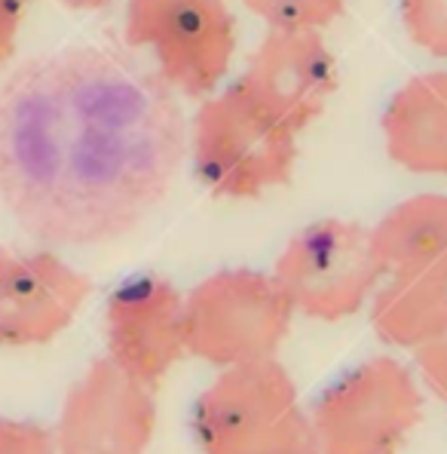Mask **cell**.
<instances>
[{
    "label": "cell",
    "instance_id": "6da1fadb",
    "mask_svg": "<svg viewBox=\"0 0 447 454\" xmlns=\"http://www.w3.org/2000/svg\"><path fill=\"white\" fill-rule=\"evenodd\" d=\"M193 439L203 454H319L312 420L276 356L224 369L193 405Z\"/></svg>",
    "mask_w": 447,
    "mask_h": 454
},
{
    "label": "cell",
    "instance_id": "7a4b0ae2",
    "mask_svg": "<svg viewBox=\"0 0 447 454\" xmlns=\"http://www.w3.org/2000/svg\"><path fill=\"white\" fill-rule=\"evenodd\" d=\"M297 132L233 80L193 117V169L218 197L249 200L291 178Z\"/></svg>",
    "mask_w": 447,
    "mask_h": 454
},
{
    "label": "cell",
    "instance_id": "3957f363",
    "mask_svg": "<svg viewBox=\"0 0 447 454\" xmlns=\"http://www.w3.org/2000/svg\"><path fill=\"white\" fill-rule=\"evenodd\" d=\"M291 317L295 307L273 273L218 270L184 298L187 350L221 369L273 359Z\"/></svg>",
    "mask_w": 447,
    "mask_h": 454
},
{
    "label": "cell",
    "instance_id": "277c9868",
    "mask_svg": "<svg viewBox=\"0 0 447 454\" xmlns=\"http://www.w3.org/2000/svg\"><path fill=\"white\" fill-rule=\"evenodd\" d=\"M423 418L408 365L374 356L343 372L312 405L319 454H396Z\"/></svg>",
    "mask_w": 447,
    "mask_h": 454
},
{
    "label": "cell",
    "instance_id": "5b68a950",
    "mask_svg": "<svg viewBox=\"0 0 447 454\" xmlns=\"http://www.w3.org/2000/svg\"><path fill=\"white\" fill-rule=\"evenodd\" d=\"M383 273L368 227L337 218L304 227L273 267V277L291 307L325 323L362 310Z\"/></svg>",
    "mask_w": 447,
    "mask_h": 454
},
{
    "label": "cell",
    "instance_id": "8992f818",
    "mask_svg": "<svg viewBox=\"0 0 447 454\" xmlns=\"http://www.w3.org/2000/svg\"><path fill=\"white\" fill-rule=\"evenodd\" d=\"M126 40L148 46L163 77L199 98L230 68L236 22L224 0H126Z\"/></svg>",
    "mask_w": 447,
    "mask_h": 454
},
{
    "label": "cell",
    "instance_id": "52a82bcc",
    "mask_svg": "<svg viewBox=\"0 0 447 454\" xmlns=\"http://www.w3.org/2000/svg\"><path fill=\"white\" fill-rule=\"evenodd\" d=\"M157 430L153 387L96 359L65 396L56 427L58 454H144Z\"/></svg>",
    "mask_w": 447,
    "mask_h": 454
},
{
    "label": "cell",
    "instance_id": "ba28073f",
    "mask_svg": "<svg viewBox=\"0 0 447 454\" xmlns=\"http://www.w3.org/2000/svg\"><path fill=\"white\" fill-rule=\"evenodd\" d=\"M89 292V279L52 252L0 249V347L50 344Z\"/></svg>",
    "mask_w": 447,
    "mask_h": 454
},
{
    "label": "cell",
    "instance_id": "9c48e42d",
    "mask_svg": "<svg viewBox=\"0 0 447 454\" xmlns=\"http://www.w3.org/2000/svg\"><path fill=\"white\" fill-rule=\"evenodd\" d=\"M108 353L144 384H157L187 353L184 298L159 277H132L108 298Z\"/></svg>",
    "mask_w": 447,
    "mask_h": 454
},
{
    "label": "cell",
    "instance_id": "30bf717a",
    "mask_svg": "<svg viewBox=\"0 0 447 454\" xmlns=\"http://www.w3.org/2000/svg\"><path fill=\"white\" fill-rule=\"evenodd\" d=\"M239 80L266 111L300 132L322 114L337 86V71L319 31L273 28Z\"/></svg>",
    "mask_w": 447,
    "mask_h": 454
},
{
    "label": "cell",
    "instance_id": "8fae6325",
    "mask_svg": "<svg viewBox=\"0 0 447 454\" xmlns=\"http://www.w3.org/2000/svg\"><path fill=\"white\" fill-rule=\"evenodd\" d=\"M374 332L396 347H417L447 332V249L389 264L371 301Z\"/></svg>",
    "mask_w": 447,
    "mask_h": 454
},
{
    "label": "cell",
    "instance_id": "7c38bea8",
    "mask_svg": "<svg viewBox=\"0 0 447 454\" xmlns=\"http://www.w3.org/2000/svg\"><path fill=\"white\" fill-rule=\"evenodd\" d=\"M386 151L420 176H447V71L408 80L383 111Z\"/></svg>",
    "mask_w": 447,
    "mask_h": 454
},
{
    "label": "cell",
    "instance_id": "4fadbf2b",
    "mask_svg": "<svg viewBox=\"0 0 447 454\" xmlns=\"http://www.w3.org/2000/svg\"><path fill=\"white\" fill-rule=\"evenodd\" d=\"M383 270L402 258L420 252L447 249V197L444 193H420L396 209H389L371 231Z\"/></svg>",
    "mask_w": 447,
    "mask_h": 454
},
{
    "label": "cell",
    "instance_id": "5bb4252c",
    "mask_svg": "<svg viewBox=\"0 0 447 454\" xmlns=\"http://www.w3.org/2000/svg\"><path fill=\"white\" fill-rule=\"evenodd\" d=\"M251 12L285 31H319L343 12L346 0H243Z\"/></svg>",
    "mask_w": 447,
    "mask_h": 454
},
{
    "label": "cell",
    "instance_id": "9a60e30c",
    "mask_svg": "<svg viewBox=\"0 0 447 454\" xmlns=\"http://www.w3.org/2000/svg\"><path fill=\"white\" fill-rule=\"evenodd\" d=\"M402 22L420 50L447 59V0H402Z\"/></svg>",
    "mask_w": 447,
    "mask_h": 454
},
{
    "label": "cell",
    "instance_id": "2e32d148",
    "mask_svg": "<svg viewBox=\"0 0 447 454\" xmlns=\"http://www.w3.org/2000/svg\"><path fill=\"white\" fill-rule=\"evenodd\" d=\"M0 454H58L56 433L37 420L0 418Z\"/></svg>",
    "mask_w": 447,
    "mask_h": 454
},
{
    "label": "cell",
    "instance_id": "e0dca14e",
    "mask_svg": "<svg viewBox=\"0 0 447 454\" xmlns=\"http://www.w3.org/2000/svg\"><path fill=\"white\" fill-rule=\"evenodd\" d=\"M413 353H417V365L426 387L447 405V332L442 338L417 347Z\"/></svg>",
    "mask_w": 447,
    "mask_h": 454
},
{
    "label": "cell",
    "instance_id": "ac0fdd59",
    "mask_svg": "<svg viewBox=\"0 0 447 454\" xmlns=\"http://www.w3.org/2000/svg\"><path fill=\"white\" fill-rule=\"evenodd\" d=\"M25 6L28 0H0V65L12 56L19 37V25H22Z\"/></svg>",
    "mask_w": 447,
    "mask_h": 454
},
{
    "label": "cell",
    "instance_id": "d6986e66",
    "mask_svg": "<svg viewBox=\"0 0 447 454\" xmlns=\"http://www.w3.org/2000/svg\"><path fill=\"white\" fill-rule=\"evenodd\" d=\"M65 6H71V10H102V6H108L111 0H62Z\"/></svg>",
    "mask_w": 447,
    "mask_h": 454
}]
</instances>
